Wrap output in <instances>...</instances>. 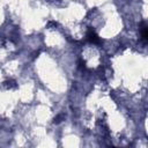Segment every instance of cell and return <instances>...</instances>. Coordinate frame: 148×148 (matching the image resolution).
<instances>
[{"label":"cell","instance_id":"7a4b0ae2","mask_svg":"<svg viewBox=\"0 0 148 148\" xmlns=\"http://www.w3.org/2000/svg\"><path fill=\"white\" fill-rule=\"evenodd\" d=\"M140 31H141V39L146 43V42H147V37H148V28H147V24H146L145 22L141 24Z\"/></svg>","mask_w":148,"mask_h":148},{"label":"cell","instance_id":"3957f363","mask_svg":"<svg viewBox=\"0 0 148 148\" xmlns=\"http://www.w3.org/2000/svg\"><path fill=\"white\" fill-rule=\"evenodd\" d=\"M61 119H64V114H58V116L54 118V120H53V121H54L56 124H59V123L61 121Z\"/></svg>","mask_w":148,"mask_h":148},{"label":"cell","instance_id":"277c9868","mask_svg":"<svg viewBox=\"0 0 148 148\" xmlns=\"http://www.w3.org/2000/svg\"><path fill=\"white\" fill-rule=\"evenodd\" d=\"M6 87L7 88H12V87H16V84H15L14 81H7L6 82Z\"/></svg>","mask_w":148,"mask_h":148},{"label":"cell","instance_id":"6da1fadb","mask_svg":"<svg viewBox=\"0 0 148 148\" xmlns=\"http://www.w3.org/2000/svg\"><path fill=\"white\" fill-rule=\"evenodd\" d=\"M87 39H88L89 42L94 43V44H98V43H101V39H99L98 35H97L92 29H89V30L87 31Z\"/></svg>","mask_w":148,"mask_h":148}]
</instances>
